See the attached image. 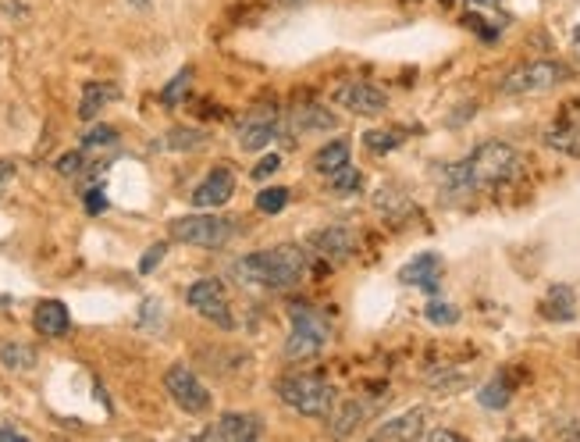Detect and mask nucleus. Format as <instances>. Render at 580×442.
Returning <instances> with one entry per match:
<instances>
[{"mask_svg": "<svg viewBox=\"0 0 580 442\" xmlns=\"http://www.w3.org/2000/svg\"><path fill=\"white\" fill-rule=\"evenodd\" d=\"M310 272V254L296 243H281V247H270V250H256V254H246L235 261V275L242 282H253V286H263V289H274V293H288L296 289Z\"/></svg>", "mask_w": 580, "mask_h": 442, "instance_id": "obj_1", "label": "nucleus"}, {"mask_svg": "<svg viewBox=\"0 0 580 442\" xmlns=\"http://www.w3.org/2000/svg\"><path fill=\"white\" fill-rule=\"evenodd\" d=\"M274 392L278 399L296 410V414H307V417H325L332 414V406L339 403V392L328 378L321 375H310V371H300V375H281L274 382Z\"/></svg>", "mask_w": 580, "mask_h": 442, "instance_id": "obj_2", "label": "nucleus"}, {"mask_svg": "<svg viewBox=\"0 0 580 442\" xmlns=\"http://www.w3.org/2000/svg\"><path fill=\"white\" fill-rule=\"evenodd\" d=\"M332 343V325L325 314H317L314 307H300L293 304V332L285 339V357L288 360H310L317 357L325 346Z\"/></svg>", "mask_w": 580, "mask_h": 442, "instance_id": "obj_3", "label": "nucleus"}, {"mask_svg": "<svg viewBox=\"0 0 580 442\" xmlns=\"http://www.w3.org/2000/svg\"><path fill=\"white\" fill-rule=\"evenodd\" d=\"M466 168H470V178L477 189H488V185H502L509 178H516L520 171V154L502 143V139H488L481 143L470 157H466Z\"/></svg>", "mask_w": 580, "mask_h": 442, "instance_id": "obj_4", "label": "nucleus"}, {"mask_svg": "<svg viewBox=\"0 0 580 442\" xmlns=\"http://www.w3.org/2000/svg\"><path fill=\"white\" fill-rule=\"evenodd\" d=\"M562 83H569V68L562 61H527V65H516L502 79V93L506 97H537V93L559 90Z\"/></svg>", "mask_w": 580, "mask_h": 442, "instance_id": "obj_5", "label": "nucleus"}, {"mask_svg": "<svg viewBox=\"0 0 580 442\" xmlns=\"http://www.w3.org/2000/svg\"><path fill=\"white\" fill-rule=\"evenodd\" d=\"M171 236L185 247H203V250H217L235 236V221L221 217V214H185L171 221Z\"/></svg>", "mask_w": 580, "mask_h": 442, "instance_id": "obj_6", "label": "nucleus"}, {"mask_svg": "<svg viewBox=\"0 0 580 442\" xmlns=\"http://www.w3.org/2000/svg\"><path fill=\"white\" fill-rule=\"evenodd\" d=\"M164 389L175 399V406L185 410V414H207L210 410V389L185 364H171L164 371Z\"/></svg>", "mask_w": 580, "mask_h": 442, "instance_id": "obj_7", "label": "nucleus"}, {"mask_svg": "<svg viewBox=\"0 0 580 442\" xmlns=\"http://www.w3.org/2000/svg\"><path fill=\"white\" fill-rule=\"evenodd\" d=\"M185 304H189L200 318H207L210 325H217V328H231V325H235V321H231V307H228L224 282H217V279H200V282H192L189 293H185Z\"/></svg>", "mask_w": 580, "mask_h": 442, "instance_id": "obj_8", "label": "nucleus"}, {"mask_svg": "<svg viewBox=\"0 0 580 442\" xmlns=\"http://www.w3.org/2000/svg\"><path fill=\"white\" fill-rule=\"evenodd\" d=\"M335 104H342L349 114L360 118H378L388 111V93L367 79H349L342 86H335Z\"/></svg>", "mask_w": 580, "mask_h": 442, "instance_id": "obj_9", "label": "nucleus"}, {"mask_svg": "<svg viewBox=\"0 0 580 442\" xmlns=\"http://www.w3.org/2000/svg\"><path fill=\"white\" fill-rule=\"evenodd\" d=\"M260 435H263L260 417H256V414H239V410L221 414V417L203 431L207 442H253V438H260Z\"/></svg>", "mask_w": 580, "mask_h": 442, "instance_id": "obj_10", "label": "nucleus"}, {"mask_svg": "<svg viewBox=\"0 0 580 442\" xmlns=\"http://www.w3.org/2000/svg\"><path fill=\"white\" fill-rule=\"evenodd\" d=\"M427 417H431L427 406H413L399 417H388L381 428H374V438L378 442H417L427 431Z\"/></svg>", "mask_w": 580, "mask_h": 442, "instance_id": "obj_11", "label": "nucleus"}, {"mask_svg": "<svg viewBox=\"0 0 580 442\" xmlns=\"http://www.w3.org/2000/svg\"><path fill=\"white\" fill-rule=\"evenodd\" d=\"M278 136V107H256L253 114H246V122L239 125V146L242 150H260Z\"/></svg>", "mask_w": 580, "mask_h": 442, "instance_id": "obj_12", "label": "nucleus"}, {"mask_svg": "<svg viewBox=\"0 0 580 442\" xmlns=\"http://www.w3.org/2000/svg\"><path fill=\"white\" fill-rule=\"evenodd\" d=\"M235 193V175L228 168H214L196 189H192V207H203V210H217L231 200Z\"/></svg>", "mask_w": 580, "mask_h": 442, "instance_id": "obj_13", "label": "nucleus"}, {"mask_svg": "<svg viewBox=\"0 0 580 442\" xmlns=\"http://www.w3.org/2000/svg\"><path fill=\"white\" fill-rule=\"evenodd\" d=\"M310 247H314V254H317L321 261H328V264H342V261L353 257V250H357V236H353L346 225H332V229H321V233L310 240Z\"/></svg>", "mask_w": 580, "mask_h": 442, "instance_id": "obj_14", "label": "nucleus"}, {"mask_svg": "<svg viewBox=\"0 0 580 442\" xmlns=\"http://www.w3.org/2000/svg\"><path fill=\"white\" fill-rule=\"evenodd\" d=\"M332 129H339V114L325 104H296L293 114H288V132L310 136V132H332Z\"/></svg>", "mask_w": 580, "mask_h": 442, "instance_id": "obj_15", "label": "nucleus"}, {"mask_svg": "<svg viewBox=\"0 0 580 442\" xmlns=\"http://www.w3.org/2000/svg\"><path fill=\"white\" fill-rule=\"evenodd\" d=\"M545 143L559 154H569V157H580V107L566 111L562 118L552 122V129L545 132Z\"/></svg>", "mask_w": 580, "mask_h": 442, "instance_id": "obj_16", "label": "nucleus"}, {"mask_svg": "<svg viewBox=\"0 0 580 442\" xmlns=\"http://www.w3.org/2000/svg\"><path fill=\"white\" fill-rule=\"evenodd\" d=\"M403 286H420L424 293H435L442 282V257L438 254H417L403 272H399Z\"/></svg>", "mask_w": 580, "mask_h": 442, "instance_id": "obj_17", "label": "nucleus"}, {"mask_svg": "<svg viewBox=\"0 0 580 442\" xmlns=\"http://www.w3.org/2000/svg\"><path fill=\"white\" fill-rule=\"evenodd\" d=\"M33 325H36L40 335L61 339V335H68L72 318H68V307H65L61 300H43V304L36 307V314H33Z\"/></svg>", "mask_w": 580, "mask_h": 442, "instance_id": "obj_18", "label": "nucleus"}, {"mask_svg": "<svg viewBox=\"0 0 580 442\" xmlns=\"http://www.w3.org/2000/svg\"><path fill=\"white\" fill-rule=\"evenodd\" d=\"M371 414V403L367 399H346V403H335L332 406V435H353Z\"/></svg>", "mask_w": 580, "mask_h": 442, "instance_id": "obj_19", "label": "nucleus"}, {"mask_svg": "<svg viewBox=\"0 0 580 442\" xmlns=\"http://www.w3.org/2000/svg\"><path fill=\"white\" fill-rule=\"evenodd\" d=\"M121 97V90L114 86V83H86V90H82V104H79V118L82 122H90V118H97L111 100H118Z\"/></svg>", "mask_w": 580, "mask_h": 442, "instance_id": "obj_20", "label": "nucleus"}, {"mask_svg": "<svg viewBox=\"0 0 580 442\" xmlns=\"http://www.w3.org/2000/svg\"><path fill=\"white\" fill-rule=\"evenodd\" d=\"M541 318H548V321H573V314H576V307H573V289L569 286H552L548 293H545V300H541Z\"/></svg>", "mask_w": 580, "mask_h": 442, "instance_id": "obj_21", "label": "nucleus"}, {"mask_svg": "<svg viewBox=\"0 0 580 442\" xmlns=\"http://www.w3.org/2000/svg\"><path fill=\"white\" fill-rule=\"evenodd\" d=\"M342 164H349V143H346V139H332V143L321 146L317 157H314V168H317L321 175H332V171H339Z\"/></svg>", "mask_w": 580, "mask_h": 442, "instance_id": "obj_22", "label": "nucleus"}, {"mask_svg": "<svg viewBox=\"0 0 580 442\" xmlns=\"http://www.w3.org/2000/svg\"><path fill=\"white\" fill-rule=\"evenodd\" d=\"M0 364L8 371H33L36 367V350L26 343H4L0 346Z\"/></svg>", "mask_w": 580, "mask_h": 442, "instance_id": "obj_23", "label": "nucleus"}, {"mask_svg": "<svg viewBox=\"0 0 580 442\" xmlns=\"http://www.w3.org/2000/svg\"><path fill=\"white\" fill-rule=\"evenodd\" d=\"M374 207H378L381 214H388V217H399V214L410 210V196H406V189L385 182V185L374 193Z\"/></svg>", "mask_w": 580, "mask_h": 442, "instance_id": "obj_24", "label": "nucleus"}, {"mask_svg": "<svg viewBox=\"0 0 580 442\" xmlns=\"http://www.w3.org/2000/svg\"><path fill=\"white\" fill-rule=\"evenodd\" d=\"M509 396H513V389H509V382L498 375V378H491V382H484L481 389H477V403L484 406V410H502V406H509Z\"/></svg>", "mask_w": 580, "mask_h": 442, "instance_id": "obj_25", "label": "nucleus"}, {"mask_svg": "<svg viewBox=\"0 0 580 442\" xmlns=\"http://www.w3.org/2000/svg\"><path fill=\"white\" fill-rule=\"evenodd\" d=\"M403 139H406V129H371V132H364V143H367L371 154H388V150L403 146Z\"/></svg>", "mask_w": 580, "mask_h": 442, "instance_id": "obj_26", "label": "nucleus"}, {"mask_svg": "<svg viewBox=\"0 0 580 442\" xmlns=\"http://www.w3.org/2000/svg\"><path fill=\"white\" fill-rule=\"evenodd\" d=\"M328 178H332V193H339V196H353V193L364 189V171L353 168V164H342V168L332 171Z\"/></svg>", "mask_w": 580, "mask_h": 442, "instance_id": "obj_27", "label": "nucleus"}, {"mask_svg": "<svg viewBox=\"0 0 580 442\" xmlns=\"http://www.w3.org/2000/svg\"><path fill=\"white\" fill-rule=\"evenodd\" d=\"M189 86H192V68H182V72L161 90V104H164V107H178L182 97L189 93Z\"/></svg>", "mask_w": 580, "mask_h": 442, "instance_id": "obj_28", "label": "nucleus"}, {"mask_svg": "<svg viewBox=\"0 0 580 442\" xmlns=\"http://www.w3.org/2000/svg\"><path fill=\"white\" fill-rule=\"evenodd\" d=\"M427 385L435 389V392H459V389H466L470 385V375L466 371H438V375H431L427 378Z\"/></svg>", "mask_w": 580, "mask_h": 442, "instance_id": "obj_29", "label": "nucleus"}, {"mask_svg": "<svg viewBox=\"0 0 580 442\" xmlns=\"http://www.w3.org/2000/svg\"><path fill=\"white\" fill-rule=\"evenodd\" d=\"M203 143H207V132H200V129H171L164 139V146H171V150H196Z\"/></svg>", "mask_w": 580, "mask_h": 442, "instance_id": "obj_30", "label": "nucleus"}, {"mask_svg": "<svg viewBox=\"0 0 580 442\" xmlns=\"http://www.w3.org/2000/svg\"><path fill=\"white\" fill-rule=\"evenodd\" d=\"M285 203H288L285 185H267L256 193V210H263V214H278V210H285Z\"/></svg>", "mask_w": 580, "mask_h": 442, "instance_id": "obj_31", "label": "nucleus"}, {"mask_svg": "<svg viewBox=\"0 0 580 442\" xmlns=\"http://www.w3.org/2000/svg\"><path fill=\"white\" fill-rule=\"evenodd\" d=\"M427 321L431 325H456L459 321V311H456V304H449V300H427Z\"/></svg>", "mask_w": 580, "mask_h": 442, "instance_id": "obj_32", "label": "nucleus"}, {"mask_svg": "<svg viewBox=\"0 0 580 442\" xmlns=\"http://www.w3.org/2000/svg\"><path fill=\"white\" fill-rule=\"evenodd\" d=\"M118 143V132L111 125H93L86 136H82V146L86 150H104V146H114Z\"/></svg>", "mask_w": 580, "mask_h": 442, "instance_id": "obj_33", "label": "nucleus"}, {"mask_svg": "<svg viewBox=\"0 0 580 442\" xmlns=\"http://www.w3.org/2000/svg\"><path fill=\"white\" fill-rule=\"evenodd\" d=\"M58 171H61V175H68V178H79V175H86V171H90V161H86V154H82V150H72V154H65V157L58 161Z\"/></svg>", "mask_w": 580, "mask_h": 442, "instance_id": "obj_34", "label": "nucleus"}, {"mask_svg": "<svg viewBox=\"0 0 580 442\" xmlns=\"http://www.w3.org/2000/svg\"><path fill=\"white\" fill-rule=\"evenodd\" d=\"M164 254H168V247H164V243H153V247H150V250L139 257V275H150V272H153V268L164 261Z\"/></svg>", "mask_w": 580, "mask_h": 442, "instance_id": "obj_35", "label": "nucleus"}, {"mask_svg": "<svg viewBox=\"0 0 580 442\" xmlns=\"http://www.w3.org/2000/svg\"><path fill=\"white\" fill-rule=\"evenodd\" d=\"M15 175H19V164H15L12 157H0V196H4V193L12 189Z\"/></svg>", "mask_w": 580, "mask_h": 442, "instance_id": "obj_36", "label": "nucleus"}, {"mask_svg": "<svg viewBox=\"0 0 580 442\" xmlns=\"http://www.w3.org/2000/svg\"><path fill=\"white\" fill-rule=\"evenodd\" d=\"M278 168H281V157H278V154H267V157H263V161L253 168V178H256V182H263V178H270Z\"/></svg>", "mask_w": 580, "mask_h": 442, "instance_id": "obj_37", "label": "nucleus"}, {"mask_svg": "<svg viewBox=\"0 0 580 442\" xmlns=\"http://www.w3.org/2000/svg\"><path fill=\"white\" fill-rule=\"evenodd\" d=\"M86 210H90V214L107 210V196H104V189H100V185H90V189H86Z\"/></svg>", "mask_w": 580, "mask_h": 442, "instance_id": "obj_38", "label": "nucleus"}, {"mask_svg": "<svg viewBox=\"0 0 580 442\" xmlns=\"http://www.w3.org/2000/svg\"><path fill=\"white\" fill-rule=\"evenodd\" d=\"M427 442H463L459 431H449V428H435V431H424Z\"/></svg>", "mask_w": 580, "mask_h": 442, "instance_id": "obj_39", "label": "nucleus"}, {"mask_svg": "<svg viewBox=\"0 0 580 442\" xmlns=\"http://www.w3.org/2000/svg\"><path fill=\"white\" fill-rule=\"evenodd\" d=\"M466 4L474 8V12H491V8H498L502 0H466Z\"/></svg>", "mask_w": 580, "mask_h": 442, "instance_id": "obj_40", "label": "nucleus"}, {"mask_svg": "<svg viewBox=\"0 0 580 442\" xmlns=\"http://www.w3.org/2000/svg\"><path fill=\"white\" fill-rule=\"evenodd\" d=\"M19 438H26V431H19V428H0V442H19Z\"/></svg>", "mask_w": 580, "mask_h": 442, "instance_id": "obj_41", "label": "nucleus"}, {"mask_svg": "<svg viewBox=\"0 0 580 442\" xmlns=\"http://www.w3.org/2000/svg\"><path fill=\"white\" fill-rule=\"evenodd\" d=\"M573 54H576V58H580V26H576V29H573Z\"/></svg>", "mask_w": 580, "mask_h": 442, "instance_id": "obj_42", "label": "nucleus"}, {"mask_svg": "<svg viewBox=\"0 0 580 442\" xmlns=\"http://www.w3.org/2000/svg\"><path fill=\"white\" fill-rule=\"evenodd\" d=\"M562 438H580V428H566V431H559Z\"/></svg>", "mask_w": 580, "mask_h": 442, "instance_id": "obj_43", "label": "nucleus"}]
</instances>
